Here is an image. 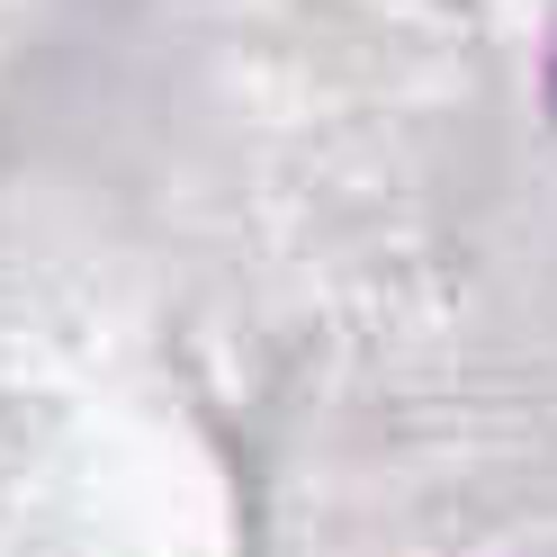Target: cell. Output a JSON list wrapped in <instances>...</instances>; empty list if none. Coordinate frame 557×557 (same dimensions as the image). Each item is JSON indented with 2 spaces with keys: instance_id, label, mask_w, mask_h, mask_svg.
Masks as SVG:
<instances>
[{
  "instance_id": "cell-1",
  "label": "cell",
  "mask_w": 557,
  "mask_h": 557,
  "mask_svg": "<svg viewBox=\"0 0 557 557\" xmlns=\"http://www.w3.org/2000/svg\"><path fill=\"white\" fill-rule=\"evenodd\" d=\"M548 90H557V82H548Z\"/></svg>"
}]
</instances>
